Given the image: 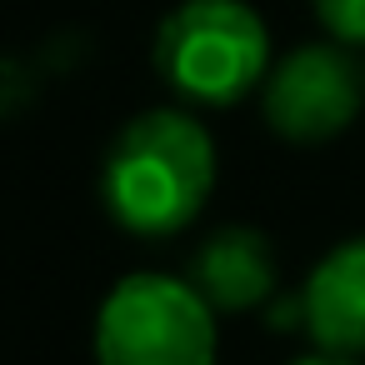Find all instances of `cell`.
Masks as SVG:
<instances>
[{"label":"cell","instance_id":"1","mask_svg":"<svg viewBox=\"0 0 365 365\" xmlns=\"http://www.w3.org/2000/svg\"><path fill=\"white\" fill-rule=\"evenodd\" d=\"M215 185V145L185 110L130 120L106 160V205L135 235L185 230Z\"/></svg>","mask_w":365,"mask_h":365},{"label":"cell","instance_id":"2","mask_svg":"<svg viewBox=\"0 0 365 365\" xmlns=\"http://www.w3.org/2000/svg\"><path fill=\"white\" fill-rule=\"evenodd\" d=\"M160 76L200 106H230L270 81V36L245 0H185L155 41Z\"/></svg>","mask_w":365,"mask_h":365},{"label":"cell","instance_id":"3","mask_svg":"<svg viewBox=\"0 0 365 365\" xmlns=\"http://www.w3.org/2000/svg\"><path fill=\"white\" fill-rule=\"evenodd\" d=\"M96 365H215V305L175 275H125L96 315Z\"/></svg>","mask_w":365,"mask_h":365},{"label":"cell","instance_id":"4","mask_svg":"<svg viewBox=\"0 0 365 365\" xmlns=\"http://www.w3.org/2000/svg\"><path fill=\"white\" fill-rule=\"evenodd\" d=\"M365 96V76L340 46H300L265 81V115L290 140H330L340 135Z\"/></svg>","mask_w":365,"mask_h":365},{"label":"cell","instance_id":"5","mask_svg":"<svg viewBox=\"0 0 365 365\" xmlns=\"http://www.w3.org/2000/svg\"><path fill=\"white\" fill-rule=\"evenodd\" d=\"M300 325L325 355H365V235L335 245L300 290Z\"/></svg>","mask_w":365,"mask_h":365},{"label":"cell","instance_id":"6","mask_svg":"<svg viewBox=\"0 0 365 365\" xmlns=\"http://www.w3.org/2000/svg\"><path fill=\"white\" fill-rule=\"evenodd\" d=\"M190 285H195L215 310H250V305L270 300V290H275V255H270V240H265L260 230H245V225L215 230V235L195 250Z\"/></svg>","mask_w":365,"mask_h":365},{"label":"cell","instance_id":"7","mask_svg":"<svg viewBox=\"0 0 365 365\" xmlns=\"http://www.w3.org/2000/svg\"><path fill=\"white\" fill-rule=\"evenodd\" d=\"M320 21L330 26L335 41L345 46H365V0H315Z\"/></svg>","mask_w":365,"mask_h":365},{"label":"cell","instance_id":"8","mask_svg":"<svg viewBox=\"0 0 365 365\" xmlns=\"http://www.w3.org/2000/svg\"><path fill=\"white\" fill-rule=\"evenodd\" d=\"M295 365H355V360H345V355H310V360H295Z\"/></svg>","mask_w":365,"mask_h":365}]
</instances>
